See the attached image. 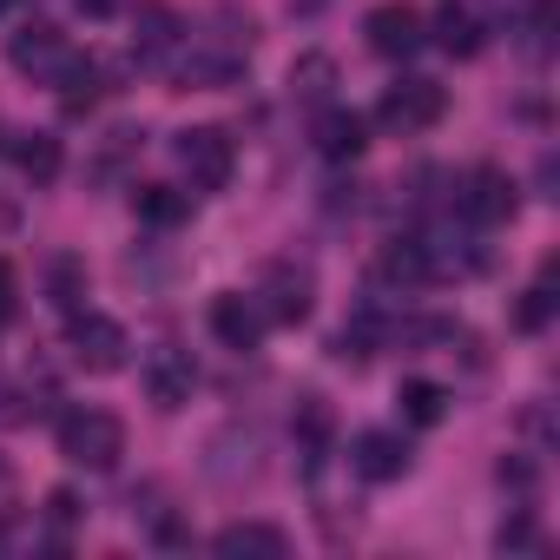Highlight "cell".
<instances>
[{
	"instance_id": "obj_1",
	"label": "cell",
	"mask_w": 560,
	"mask_h": 560,
	"mask_svg": "<svg viewBox=\"0 0 560 560\" xmlns=\"http://www.w3.org/2000/svg\"><path fill=\"white\" fill-rule=\"evenodd\" d=\"M60 455L86 475H106L126 455V422L113 409H73V416H60Z\"/></svg>"
},
{
	"instance_id": "obj_2",
	"label": "cell",
	"mask_w": 560,
	"mask_h": 560,
	"mask_svg": "<svg viewBox=\"0 0 560 560\" xmlns=\"http://www.w3.org/2000/svg\"><path fill=\"white\" fill-rule=\"evenodd\" d=\"M67 357H73L86 376H113V370H126L132 337H126L113 317H100V311H73V317H67Z\"/></svg>"
},
{
	"instance_id": "obj_3",
	"label": "cell",
	"mask_w": 560,
	"mask_h": 560,
	"mask_svg": "<svg viewBox=\"0 0 560 560\" xmlns=\"http://www.w3.org/2000/svg\"><path fill=\"white\" fill-rule=\"evenodd\" d=\"M172 152H178L191 191H224L231 172H237V145H231V132H218V126H185Z\"/></svg>"
},
{
	"instance_id": "obj_4",
	"label": "cell",
	"mask_w": 560,
	"mask_h": 560,
	"mask_svg": "<svg viewBox=\"0 0 560 560\" xmlns=\"http://www.w3.org/2000/svg\"><path fill=\"white\" fill-rule=\"evenodd\" d=\"M442 113H448V86H435V80H396L389 93H383V106H376V126H389V132H429V126H442Z\"/></svg>"
},
{
	"instance_id": "obj_5",
	"label": "cell",
	"mask_w": 560,
	"mask_h": 560,
	"mask_svg": "<svg viewBox=\"0 0 560 560\" xmlns=\"http://www.w3.org/2000/svg\"><path fill=\"white\" fill-rule=\"evenodd\" d=\"M455 211L468 218V224H508L514 211H521V185L501 172V165H475L462 185H455Z\"/></svg>"
},
{
	"instance_id": "obj_6",
	"label": "cell",
	"mask_w": 560,
	"mask_h": 560,
	"mask_svg": "<svg viewBox=\"0 0 560 560\" xmlns=\"http://www.w3.org/2000/svg\"><path fill=\"white\" fill-rule=\"evenodd\" d=\"M257 311H264V324H304L317 311V277L304 264H291V257L270 264L264 284H257Z\"/></svg>"
},
{
	"instance_id": "obj_7",
	"label": "cell",
	"mask_w": 560,
	"mask_h": 560,
	"mask_svg": "<svg viewBox=\"0 0 560 560\" xmlns=\"http://www.w3.org/2000/svg\"><path fill=\"white\" fill-rule=\"evenodd\" d=\"M8 60H14V73H27V80H54V86H60V73H67L80 54L67 47V34H60L54 21H27V27L8 40Z\"/></svg>"
},
{
	"instance_id": "obj_8",
	"label": "cell",
	"mask_w": 560,
	"mask_h": 560,
	"mask_svg": "<svg viewBox=\"0 0 560 560\" xmlns=\"http://www.w3.org/2000/svg\"><path fill=\"white\" fill-rule=\"evenodd\" d=\"M139 383H145V402H152V409H185L191 389H198V363H191V350L159 343V350H145Z\"/></svg>"
},
{
	"instance_id": "obj_9",
	"label": "cell",
	"mask_w": 560,
	"mask_h": 560,
	"mask_svg": "<svg viewBox=\"0 0 560 560\" xmlns=\"http://www.w3.org/2000/svg\"><path fill=\"white\" fill-rule=\"evenodd\" d=\"M363 34H370V54H383V60H416L429 47V21L409 8V0H383V8H370Z\"/></svg>"
},
{
	"instance_id": "obj_10",
	"label": "cell",
	"mask_w": 560,
	"mask_h": 560,
	"mask_svg": "<svg viewBox=\"0 0 560 560\" xmlns=\"http://www.w3.org/2000/svg\"><path fill=\"white\" fill-rule=\"evenodd\" d=\"M311 145H317V159L350 165V159H363L370 126H363V113H350V106H324V113H317V126H311Z\"/></svg>"
},
{
	"instance_id": "obj_11",
	"label": "cell",
	"mask_w": 560,
	"mask_h": 560,
	"mask_svg": "<svg viewBox=\"0 0 560 560\" xmlns=\"http://www.w3.org/2000/svg\"><path fill=\"white\" fill-rule=\"evenodd\" d=\"M211 337L224 343V350H257L264 343V311H257V298H244V291H224V298H211Z\"/></svg>"
},
{
	"instance_id": "obj_12",
	"label": "cell",
	"mask_w": 560,
	"mask_h": 560,
	"mask_svg": "<svg viewBox=\"0 0 560 560\" xmlns=\"http://www.w3.org/2000/svg\"><path fill=\"white\" fill-rule=\"evenodd\" d=\"M350 468H357L363 481H402V475H409V442H402L396 429H363V435L350 442Z\"/></svg>"
},
{
	"instance_id": "obj_13",
	"label": "cell",
	"mask_w": 560,
	"mask_h": 560,
	"mask_svg": "<svg viewBox=\"0 0 560 560\" xmlns=\"http://www.w3.org/2000/svg\"><path fill=\"white\" fill-rule=\"evenodd\" d=\"M211 547L224 560H284L291 553V534L284 527H270V521H231L211 534Z\"/></svg>"
},
{
	"instance_id": "obj_14",
	"label": "cell",
	"mask_w": 560,
	"mask_h": 560,
	"mask_svg": "<svg viewBox=\"0 0 560 560\" xmlns=\"http://www.w3.org/2000/svg\"><path fill=\"white\" fill-rule=\"evenodd\" d=\"M488 21L468 8V0H442V14H435V47L442 54H455V60H475L481 47H488Z\"/></svg>"
},
{
	"instance_id": "obj_15",
	"label": "cell",
	"mask_w": 560,
	"mask_h": 560,
	"mask_svg": "<svg viewBox=\"0 0 560 560\" xmlns=\"http://www.w3.org/2000/svg\"><path fill=\"white\" fill-rule=\"evenodd\" d=\"M178 40H185V21L165 8V0H145V8L132 14V47H139V60H165V54H178Z\"/></svg>"
},
{
	"instance_id": "obj_16",
	"label": "cell",
	"mask_w": 560,
	"mask_h": 560,
	"mask_svg": "<svg viewBox=\"0 0 560 560\" xmlns=\"http://www.w3.org/2000/svg\"><path fill=\"white\" fill-rule=\"evenodd\" d=\"M376 277H383V284H402V291H422V284H435V270H429V257H422V244H416V237H396V244H383V264H376Z\"/></svg>"
},
{
	"instance_id": "obj_17",
	"label": "cell",
	"mask_w": 560,
	"mask_h": 560,
	"mask_svg": "<svg viewBox=\"0 0 560 560\" xmlns=\"http://www.w3.org/2000/svg\"><path fill=\"white\" fill-rule=\"evenodd\" d=\"M396 402H402V416L416 422V429H435V422H448V389L442 383H429V376H409L402 389H396Z\"/></svg>"
},
{
	"instance_id": "obj_18",
	"label": "cell",
	"mask_w": 560,
	"mask_h": 560,
	"mask_svg": "<svg viewBox=\"0 0 560 560\" xmlns=\"http://www.w3.org/2000/svg\"><path fill=\"white\" fill-rule=\"evenodd\" d=\"M14 165H21L34 185H54V178H60V139H54V132H21V139H14Z\"/></svg>"
},
{
	"instance_id": "obj_19",
	"label": "cell",
	"mask_w": 560,
	"mask_h": 560,
	"mask_svg": "<svg viewBox=\"0 0 560 560\" xmlns=\"http://www.w3.org/2000/svg\"><path fill=\"white\" fill-rule=\"evenodd\" d=\"M330 86H337V60H330V54H304V60H291V93H298V100L324 106Z\"/></svg>"
},
{
	"instance_id": "obj_20",
	"label": "cell",
	"mask_w": 560,
	"mask_h": 560,
	"mask_svg": "<svg viewBox=\"0 0 560 560\" xmlns=\"http://www.w3.org/2000/svg\"><path fill=\"white\" fill-rule=\"evenodd\" d=\"M291 435H298L304 455H324V442H330V402L324 396H304L298 416H291Z\"/></svg>"
},
{
	"instance_id": "obj_21",
	"label": "cell",
	"mask_w": 560,
	"mask_h": 560,
	"mask_svg": "<svg viewBox=\"0 0 560 560\" xmlns=\"http://www.w3.org/2000/svg\"><path fill=\"white\" fill-rule=\"evenodd\" d=\"M93 100H100V67H93V60H73V67L60 73V106H67V113L80 119V113H86Z\"/></svg>"
},
{
	"instance_id": "obj_22",
	"label": "cell",
	"mask_w": 560,
	"mask_h": 560,
	"mask_svg": "<svg viewBox=\"0 0 560 560\" xmlns=\"http://www.w3.org/2000/svg\"><path fill=\"white\" fill-rule=\"evenodd\" d=\"M132 205H139V218H145V224H178V218L191 211V198H185V191H172V185H139V198H132Z\"/></svg>"
},
{
	"instance_id": "obj_23",
	"label": "cell",
	"mask_w": 560,
	"mask_h": 560,
	"mask_svg": "<svg viewBox=\"0 0 560 560\" xmlns=\"http://www.w3.org/2000/svg\"><path fill=\"white\" fill-rule=\"evenodd\" d=\"M553 47V0H527V21H521V54L527 60H547Z\"/></svg>"
},
{
	"instance_id": "obj_24",
	"label": "cell",
	"mask_w": 560,
	"mask_h": 560,
	"mask_svg": "<svg viewBox=\"0 0 560 560\" xmlns=\"http://www.w3.org/2000/svg\"><path fill=\"white\" fill-rule=\"evenodd\" d=\"M494 547H501V553H540L547 540H540V527H534L527 514H514V521H501V534H494Z\"/></svg>"
},
{
	"instance_id": "obj_25",
	"label": "cell",
	"mask_w": 560,
	"mask_h": 560,
	"mask_svg": "<svg viewBox=\"0 0 560 560\" xmlns=\"http://www.w3.org/2000/svg\"><path fill=\"white\" fill-rule=\"evenodd\" d=\"M547 317H553V284H547V277H540V284L521 298V311H514V324L521 330H547Z\"/></svg>"
},
{
	"instance_id": "obj_26",
	"label": "cell",
	"mask_w": 560,
	"mask_h": 560,
	"mask_svg": "<svg viewBox=\"0 0 560 560\" xmlns=\"http://www.w3.org/2000/svg\"><path fill=\"white\" fill-rule=\"evenodd\" d=\"M54 304H60L67 317L80 311V264H73V257H60V264H54Z\"/></svg>"
},
{
	"instance_id": "obj_27",
	"label": "cell",
	"mask_w": 560,
	"mask_h": 560,
	"mask_svg": "<svg viewBox=\"0 0 560 560\" xmlns=\"http://www.w3.org/2000/svg\"><path fill=\"white\" fill-rule=\"evenodd\" d=\"M468 8H475V14H481L488 27H494L501 14H521V8H527V0H468Z\"/></svg>"
},
{
	"instance_id": "obj_28",
	"label": "cell",
	"mask_w": 560,
	"mask_h": 560,
	"mask_svg": "<svg viewBox=\"0 0 560 560\" xmlns=\"http://www.w3.org/2000/svg\"><path fill=\"white\" fill-rule=\"evenodd\" d=\"M47 514H54V521L67 527V521H80V501H73L67 488H54V494H47Z\"/></svg>"
},
{
	"instance_id": "obj_29",
	"label": "cell",
	"mask_w": 560,
	"mask_h": 560,
	"mask_svg": "<svg viewBox=\"0 0 560 560\" xmlns=\"http://www.w3.org/2000/svg\"><path fill=\"white\" fill-rule=\"evenodd\" d=\"M8 317H14V270L0 264V324H8Z\"/></svg>"
},
{
	"instance_id": "obj_30",
	"label": "cell",
	"mask_w": 560,
	"mask_h": 560,
	"mask_svg": "<svg viewBox=\"0 0 560 560\" xmlns=\"http://www.w3.org/2000/svg\"><path fill=\"white\" fill-rule=\"evenodd\" d=\"M73 8H80V14H86V21H106V14H113V8H119V0H73Z\"/></svg>"
},
{
	"instance_id": "obj_31",
	"label": "cell",
	"mask_w": 560,
	"mask_h": 560,
	"mask_svg": "<svg viewBox=\"0 0 560 560\" xmlns=\"http://www.w3.org/2000/svg\"><path fill=\"white\" fill-rule=\"evenodd\" d=\"M0 8H8V0H0Z\"/></svg>"
}]
</instances>
